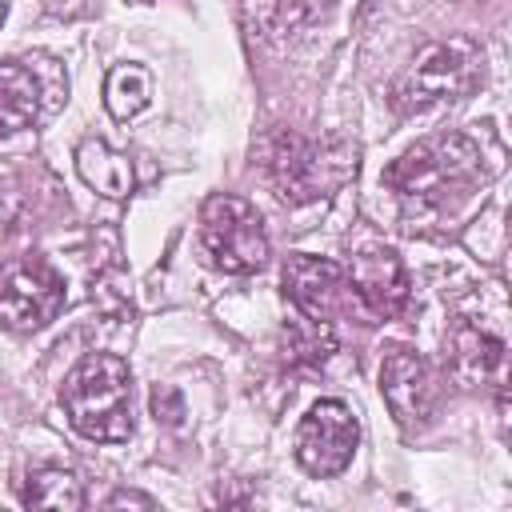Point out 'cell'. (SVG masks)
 Returning <instances> with one entry per match:
<instances>
[{
    "instance_id": "6da1fadb",
    "label": "cell",
    "mask_w": 512,
    "mask_h": 512,
    "mask_svg": "<svg viewBox=\"0 0 512 512\" xmlns=\"http://www.w3.org/2000/svg\"><path fill=\"white\" fill-rule=\"evenodd\" d=\"M484 180V152L460 132L420 140L384 172V184L404 200L408 212H448Z\"/></svg>"
},
{
    "instance_id": "7a4b0ae2",
    "label": "cell",
    "mask_w": 512,
    "mask_h": 512,
    "mask_svg": "<svg viewBox=\"0 0 512 512\" xmlns=\"http://www.w3.org/2000/svg\"><path fill=\"white\" fill-rule=\"evenodd\" d=\"M64 412L72 428L100 444H120L132 436V372L112 352L84 356L64 388H60Z\"/></svg>"
},
{
    "instance_id": "3957f363",
    "label": "cell",
    "mask_w": 512,
    "mask_h": 512,
    "mask_svg": "<svg viewBox=\"0 0 512 512\" xmlns=\"http://www.w3.org/2000/svg\"><path fill=\"white\" fill-rule=\"evenodd\" d=\"M480 76H484V60L472 40L428 44L412 56V64L392 84V108L408 116V112L436 108L444 100H460L480 84Z\"/></svg>"
},
{
    "instance_id": "277c9868",
    "label": "cell",
    "mask_w": 512,
    "mask_h": 512,
    "mask_svg": "<svg viewBox=\"0 0 512 512\" xmlns=\"http://www.w3.org/2000/svg\"><path fill=\"white\" fill-rule=\"evenodd\" d=\"M356 172V152L340 140H308L280 132L268 152V176L288 204H308L336 192Z\"/></svg>"
},
{
    "instance_id": "5b68a950",
    "label": "cell",
    "mask_w": 512,
    "mask_h": 512,
    "mask_svg": "<svg viewBox=\"0 0 512 512\" xmlns=\"http://www.w3.org/2000/svg\"><path fill=\"white\" fill-rule=\"evenodd\" d=\"M200 244L220 272L248 276L268 260V236L260 212L240 196H208L200 208Z\"/></svg>"
},
{
    "instance_id": "8992f818",
    "label": "cell",
    "mask_w": 512,
    "mask_h": 512,
    "mask_svg": "<svg viewBox=\"0 0 512 512\" xmlns=\"http://www.w3.org/2000/svg\"><path fill=\"white\" fill-rule=\"evenodd\" d=\"M360 440V424L344 400H316L296 428V460L312 476H336L348 468Z\"/></svg>"
},
{
    "instance_id": "52a82bcc",
    "label": "cell",
    "mask_w": 512,
    "mask_h": 512,
    "mask_svg": "<svg viewBox=\"0 0 512 512\" xmlns=\"http://www.w3.org/2000/svg\"><path fill=\"white\" fill-rule=\"evenodd\" d=\"M64 308V280L44 260H20L0 272V320L16 332L44 328Z\"/></svg>"
},
{
    "instance_id": "ba28073f",
    "label": "cell",
    "mask_w": 512,
    "mask_h": 512,
    "mask_svg": "<svg viewBox=\"0 0 512 512\" xmlns=\"http://www.w3.org/2000/svg\"><path fill=\"white\" fill-rule=\"evenodd\" d=\"M444 352H448V368L456 380L480 388H504L508 376V340L500 328H492L480 316H456L448 336H444Z\"/></svg>"
},
{
    "instance_id": "9c48e42d",
    "label": "cell",
    "mask_w": 512,
    "mask_h": 512,
    "mask_svg": "<svg viewBox=\"0 0 512 512\" xmlns=\"http://www.w3.org/2000/svg\"><path fill=\"white\" fill-rule=\"evenodd\" d=\"M380 392L392 408V416L404 424V428H420L428 424V416L436 412V400H440V384H436V372L432 364L404 348V344H392L380 360Z\"/></svg>"
},
{
    "instance_id": "30bf717a",
    "label": "cell",
    "mask_w": 512,
    "mask_h": 512,
    "mask_svg": "<svg viewBox=\"0 0 512 512\" xmlns=\"http://www.w3.org/2000/svg\"><path fill=\"white\" fill-rule=\"evenodd\" d=\"M352 292L360 296V304L376 316V320H392L408 308V272L400 264V256L392 248H380V244H368L352 256Z\"/></svg>"
},
{
    "instance_id": "8fae6325",
    "label": "cell",
    "mask_w": 512,
    "mask_h": 512,
    "mask_svg": "<svg viewBox=\"0 0 512 512\" xmlns=\"http://www.w3.org/2000/svg\"><path fill=\"white\" fill-rule=\"evenodd\" d=\"M284 292L308 320H332L348 300V276L332 260L292 252L284 260Z\"/></svg>"
},
{
    "instance_id": "7c38bea8",
    "label": "cell",
    "mask_w": 512,
    "mask_h": 512,
    "mask_svg": "<svg viewBox=\"0 0 512 512\" xmlns=\"http://www.w3.org/2000/svg\"><path fill=\"white\" fill-rule=\"evenodd\" d=\"M40 116V84L20 60H0V140L24 132Z\"/></svg>"
},
{
    "instance_id": "4fadbf2b",
    "label": "cell",
    "mask_w": 512,
    "mask_h": 512,
    "mask_svg": "<svg viewBox=\"0 0 512 512\" xmlns=\"http://www.w3.org/2000/svg\"><path fill=\"white\" fill-rule=\"evenodd\" d=\"M76 168H80V180L104 196H128L132 192V164L128 156L112 152L104 140H84L76 148Z\"/></svg>"
},
{
    "instance_id": "5bb4252c",
    "label": "cell",
    "mask_w": 512,
    "mask_h": 512,
    "mask_svg": "<svg viewBox=\"0 0 512 512\" xmlns=\"http://www.w3.org/2000/svg\"><path fill=\"white\" fill-rule=\"evenodd\" d=\"M20 500L28 508H52V512H76L84 508V488L68 468H36L24 480Z\"/></svg>"
},
{
    "instance_id": "9a60e30c",
    "label": "cell",
    "mask_w": 512,
    "mask_h": 512,
    "mask_svg": "<svg viewBox=\"0 0 512 512\" xmlns=\"http://www.w3.org/2000/svg\"><path fill=\"white\" fill-rule=\"evenodd\" d=\"M104 104L116 120H136L152 108V80L140 64H116L104 80Z\"/></svg>"
},
{
    "instance_id": "2e32d148",
    "label": "cell",
    "mask_w": 512,
    "mask_h": 512,
    "mask_svg": "<svg viewBox=\"0 0 512 512\" xmlns=\"http://www.w3.org/2000/svg\"><path fill=\"white\" fill-rule=\"evenodd\" d=\"M284 340H288V360L292 364H308V368H320L336 352V340L328 332V320L292 324V328H284Z\"/></svg>"
},
{
    "instance_id": "e0dca14e",
    "label": "cell",
    "mask_w": 512,
    "mask_h": 512,
    "mask_svg": "<svg viewBox=\"0 0 512 512\" xmlns=\"http://www.w3.org/2000/svg\"><path fill=\"white\" fill-rule=\"evenodd\" d=\"M152 412H156V420H164V424H180L184 404H180V396H176L172 388H156V392H152Z\"/></svg>"
},
{
    "instance_id": "ac0fdd59",
    "label": "cell",
    "mask_w": 512,
    "mask_h": 512,
    "mask_svg": "<svg viewBox=\"0 0 512 512\" xmlns=\"http://www.w3.org/2000/svg\"><path fill=\"white\" fill-rule=\"evenodd\" d=\"M124 504H136V508H156V504H152V496H140V492H116V496L108 500V508H124Z\"/></svg>"
},
{
    "instance_id": "d6986e66",
    "label": "cell",
    "mask_w": 512,
    "mask_h": 512,
    "mask_svg": "<svg viewBox=\"0 0 512 512\" xmlns=\"http://www.w3.org/2000/svg\"><path fill=\"white\" fill-rule=\"evenodd\" d=\"M4 16H8V0H0V24H4Z\"/></svg>"
}]
</instances>
